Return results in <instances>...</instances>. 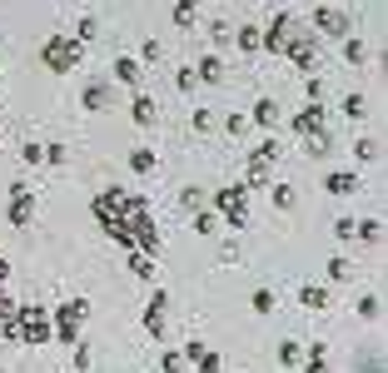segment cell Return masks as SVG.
<instances>
[{
    "label": "cell",
    "mask_w": 388,
    "mask_h": 373,
    "mask_svg": "<svg viewBox=\"0 0 388 373\" xmlns=\"http://www.w3.org/2000/svg\"><path fill=\"white\" fill-rule=\"evenodd\" d=\"M105 234L115 239L120 249H140V254H154V259H159V249H164V239H159V229H154V219H149V204H145L140 194H130V189H125V209L105 224Z\"/></svg>",
    "instance_id": "1"
},
{
    "label": "cell",
    "mask_w": 388,
    "mask_h": 373,
    "mask_svg": "<svg viewBox=\"0 0 388 373\" xmlns=\"http://www.w3.org/2000/svg\"><path fill=\"white\" fill-rule=\"evenodd\" d=\"M80 60H85V40H75V35H50L40 45V65L50 75H70V70H80Z\"/></svg>",
    "instance_id": "2"
},
{
    "label": "cell",
    "mask_w": 388,
    "mask_h": 373,
    "mask_svg": "<svg viewBox=\"0 0 388 373\" xmlns=\"http://www.w3.org/2000/svg\"><path fill=\"white\" fill-rule=\"evenodd\" d=\"M209 209L219 215L225 229H249V189L244 184H229V189H214Z\"/></svg>",
    "instance_id": "3"
},
{
    "label": "cell",
    "mask_w": 388,
    "mask_h": 373,
    "mask_svg": "<svg viewBox=\"0 0 388 373\" xmlns=\"http://www.w3.org/2000/svg\"><path fill=\"white\" fill-rule=\"evenodd\" d=\"M85 318H90V304L85 299H65L60 308H55L50 318V344H80V329H85Z\"/></svg>",
    "instance_id": "4"
},
{
    "label": "cell",
    "mask_w": 388,
    "mask_h": 373,
    "mask_svg": "<svg viewBox=\"0 0 388 373\" xmlns=\"http://www.w3.org/2000/svg\"><path fill=\"white\" fill-rule=\"evenodd\" d=\"M15 324H20V344H25V348H45V344H50V308L15 304Z\"/></svg>",
    "instance_id": "5"
},
{
    "label": "cell",
    "mask_w": 388,
    "mask_h": 373,
    "mask_svg": "<svg viewBox=\"0 0 388 373\" xmlns=\"http://www.w3.org/2000/svg\"><path fill=\"white\" fill-rule=\"evenodd\" d=\"M284 60H294L304 75H314L319 70V35L304 30V25H294V35L284 40Z\"/></svg>",
    "instance_id": "6"
},
{
    "label": "cell",
    "mask_w": 388,
    "mask_h": 373,
    "mask_svg": "<svg viewBox=\"0 0 388 373\" xmlns=\"http://www.w3.org/2000/svg\"><path fill=\"white\" fill-rule=\"evenodd\" d=\"M35 215H40V204H35V189H30L25 179H15V184H11V209H6L11 229H30V224H35Z\"/></svg>",
    "instance_id": "7"
},
{
    "label": "cell",
    "mask_w": 388,
    "mask_h": 373,
    "mask_svg": "<svg viewBox=\"0 0 388 373\" xmlns=\"http://www.w3.org/2000/svg\"><path fill=\"white\" fill-rule=\"evenodd\" d=\"M309 30H314L319 40H344V35H354V20H349L339 6H319L314 20H309Z\"/></svg>",
    "instance_id": "8"
},
{
    "label": "cell",
    "mask_w": 388,
    "mask_h": 373,
    "mask_svg": "<svg viewBox=\"0 0 388 373\" xmlns=\"http://www.w3.org/2000/svg\"><path fill=\"white\" fill-rule=\"evenodd\" d=\"M164 308H170V294L154 289V294H149V304H145V313H140L145 334H149V339H159V344H164V334H170V313H164Z\"/></svg>",
    "instance_id": "9"
},
{
    "label": "cell",
    "mask_w": 388,
    "mask_h": 373,
    "mask_svg": "<svg viewBox=\"0 0 388 373\" xmlns=\"http://www.w3.org/2000/svg\"><path fill=\"white\" fill-rule=\"evenodd\" d=\"M294 25H299V20H294L289 11H279V15L259 30V50H269V55H284V40L294 35Z\"/></svg>",
    "instance_id": "10"
},
{
    "label": "cell",
    "mask_w": 388,
    "mask_h": 373,
    "mask_svg": "<svg viewBox=\"0 0 388 373\" xmlns=\"http://www.w3.org/2000/svg\"><path fill=\"white\" fill-rule=\"evenodd\" d=\"M80 110H90V115L115 110V85H109V80H85V90H80Z\"/></svg>",
    "instance_id": "11"
},
{
    "label": "cell",
    "mask_w": 388,
    "mask_h": 373,
    "mask_svg": "<svg viewBox=\"0 0 388 373\" xmlns=\"http://www.w3.org/2000/svg\"><path fill=\"white\" fill-rule=\"evenodd\" d=\"M180 353H185V363H189V368H199V373H219V368H225L219 348H209V344H199V339H194V344H185Z\"/></svg>",
    "instance_id": "12"
},
{
    "label": "cell",
    "mask_w": 388,
    "mask_h": 373,
    "mask_svg": "<svg viewBox=\"0 0 388 373\" xmlns=\"http://www.w3.org/2000/svg\"><path fill=\"white\" fill-rule=\"evenodd\" d=\"M328 120H323V104H304L299 115H289V130L299 135V140H309V135H319Z\"/></svg>",
    "instance_id": "13"
},
{
    "label": "cell",
    "mask_w": 388,
    "mask_h": 373,
    "mask_svg": "<svg viewBox=\"0 0 388 373\" xmlns=\"http://www.w3.org/2000/svg\"><path fill=\"white\" fill-rule=\"evenodd\" d=\"M239 184H244V189H269V184H274V165L249 149V165H244V179H239Z\"/></svg>",
    "instance_id": "14"
},
{
    "label": "cell",
    "mask_w": 388,
    "mask_h": 373,
    "mask_svg": "<svg viewBox=\"0 0 388 373\" xmlns=\"http://www.w3.org/2000/svg\"><path fill=\"white\" fill-rule=\"evenodd\" d=\"M130 120L140 125V130H154L159 125V104L145 95V90H135V104H130Z\"/></svg>",
    "instance_id": "15"
},
{
    "label": "cell",
    "mask_w": 388,
    "mask_h": 373,
    "mask_svg": "<svg viewBox=\"0 0 388 373\" xmlns=\"http://www.w3.org/2000/svg\"><path fill=\"white\" fill-rule=\"evenodd\" d=\"M323 189H328V194H339V199H349V194H359L363 184H359L354 170H328V175H323Z\"/></svg>",
    "instance_id": "16"
},
{
    "label": "cell",
    "mask_w": 388,
    "mask_h": 373,
    "mask_svg": "<svg viewBox=\"0 0 388 373\" xmlns=\"http://www.w3.org/2000/svg\"><path fill=\"white\" fill-rule=\"evenodd\" d=\"M115 80L130 85V90H145V65L135 55H115Z\"/></svg>",
    "instance_id": "17"
},
{
    "label": "cell",
    "mask_w": 388,
    "mask_h": 373,
    "mask_svg": "<svg viewBox=\"0 0 388 373\" xmlns=\"http://www.w3.org/2000/svg\"><path fill=\"white\" fill-rule=\"evenodd\" d=\"M249 120H254L259 130H269V135H274V130H279V100H269V95H264V100H254Z\"/></svg>",
    "instance_id": "18"
},
{
    "label": "cell",
    "mask_w": 388,
    "mask_h": 373,
    "mask_svg": "<svg viewBox=\"0 0 388 373\" xmlns=\"http://www.w3.org/2000/svg\"><path fill=\"white\" fill-rule=\"evenodd\" d=\"M323 274H328V284H349V279L359 274V264H354L349 254H334V259L323 264Z\"/></svg>",
    "instance_id": "19"
},
{
    "label": "cell",
    "mask_w": 388,
    "mask_h": 373,
    "mask_svg": "<svg viewBox=\"0 0 388 373\" xmlns=\"http://www.w3.org/2000/svg\"><path fill=\"white\" fill-rule=\"evenodd\" d=\"M299 304H304L309 313L328 308V284H299Z\"/></svg>",
    "instance_id": "20"
},
{
    "label": "cell",
    "mask_w": 388,
    "mask_h": 373,
    "mask_svg": "<svg viewBox=\"0 0 388 373\" xmlns=\"http://www.w3.org/2000/svg\"><path fill=\"white\" fill-rule=\"evenodd\" d=\"M125 254H130V274L145 279V284H154V274H159L154 269V254H140V249H125Z\"/></svg>",
    "instance_id": "21"
},
{
    "label": "cell",
    "mask_w": 388,
    "mask_h": 373,
    "mask_svg": "<svg viewBox=\"0 0 388 373\" xmlns=\"http://www.w3.org/2000/svg\"><path fill=\"white\" fill-rule=\"evenodd\" d=\"M269 204H274V209H279V215H289V209L299 204V194H294V184H279V179H274V184H269Z\"/></svg>",
    "instance_id": "22"
},
{
    "label": "cell",
    "mask_w": 388,
    "mask_h": 373,
    "mask_svg": "<svg viewBox=\"0 0 388 373\" xmlns=\"http://www.w3.org/2000/svg\"><path fill=\"white\" fill-rule=\"evenodd\" d=\"M194 75H199L204 85H219V80H225V60H219V55H204V60L194 65Z\"/></svg>",
    "instance_id": "23"
},
{
    "label": "cell",
    "mask_w": 388,
    "mask_h": 373,
    "mask_svg": "<svg viewBox=\"0 0 388 373\" xmlns=\"http://www.w3.org/2000/svg\"><path fill=\"white\" fill-rule=\"evenodd\" d=\"M130 170L135 175H154L159 170V154L154 149H130Z\"/></svg>",
    "instance_id": "24"
},
{
    "label": "cell",
    "mask_w": 388,
    "mask_h": 373,
    "mask_svg": "<svg viewBox=\"0 0 388 373\" xmlns=\"http://www.w3.org/2000/svg\"><path fill=\"white\" fill-rule=\"evenodd\" d=\"M339 45H344V60H349V65H363V60H368V45H363L359 35H344Z\"/></svg>",
    "instance_id": "25"
},
{
    "label": "cell",
    "mask_w": 388,
    "mask_h": 373,
    "mask_svg": "<svg viewBox=\"0 0 388 373\" xmlns=\"http://www.w3.org/2000/svg\"><path fill=\"white\" fill-rule=\"evenodd\" d=\"M309 154H314V159H328V154H334V135H328V125H323L319 135H309Z\"/></svg>",
    "instance_id": "26"
},
{
    "label": "cell",
    "mask_w": 388,
    "mask_h": 373,
    "mask_svg": "<svg viewBox=\"0 0 388 373\" xmlns=\"http://www.w3.org/2000/svg\"><path fill=\"white\" fill-rule=\"evenodd\" d=\"M299 368H304V373H328V353H323V348H304Z\"/></svg>",
    "instance_id": "27"
},
{
    "label": "cell",
    "mask_w": 388,
    "mask_h": 373,
    "mask_svg": "<svg viewBox=\"0 0 388 373\" xmlns=\"http://www.w3.org/2000/svg\"><path fill=\"white\" fill-rule=\"evenodd\" d=\"M339 110H344V115L359 125V120H368V100H363V95H344V104H339Z\"/></svg>",
    "instance_id": "28"
},
{
    "label": "cell",
    "mask_w": 388,
    "mask_h": 373,
    "mask_svg": "<svg viewBox=\"0 0 388 373\" xmlns=\"http://www.w3.org/2000/svg\"><path fill=\"white\" fill-rule=\"evenodd\" d=\"M189 363H185V353L180 348H159V373H185Z\"/></svg>",
    "instance_id": "29"
},
{
    "label": "cell",
    "mask_w": 388,
    "mask_h": 373,
    "mask_svg": "<svg viewBox=\"0 0 388 373\" xmlns=\"http://www.w3.org/2000/svg\"><path fill=\"white\" fill-rule=\"evenodd\" d=\"M354 159H359V165H373V159H378V140H373V135L354 140Z\"/></svg>",
    "instance_id": "30"
},
{
    "label": "cell",
    "mask_w": 388,
    "mask_h": 373,
    "mask_svg": "<svg viewBox=\"0 0 388 373\" xmlns=\"http://www.w3.org/2000/svg\"><path fill=\"white\" fill-rule=\"evenodd\" d=\"M249 308H254V313H274V308H279V299H274V289H254V294H249Z\"/></svg>",
    "instance_id": "31"
},
{
    "label": "cell",
    "mask_w": 388,
    "mask_h": 373,
    "mask_svg": "<svg viewBox=\"0 0 388 373\" xmlns=\"http://www.w3.org/2000/svg\"><path fill=\"white\" fill-rule=\"evenodd\" d=\"M209 45H219V50L234 45V25H229V20H214V25H209Z\"/></svg>",
    "instance_id": "32"
},
{
    "label": "cell",
    "mask_w": 388,
    "mask_h": 373,
    "mask_svg": "<svg viewBox=\"0 0 388 373\" xmlns=\"http://www.w3.org/2000/svg\"><path fill=\"white\" fill-rule=\"evenodd\" d=\"M194 229H199V234H219V215H214L209 204H204V209H194Z\"/></svg>",
    "instance_id": "33"
},
{
    "label": "cell",
    "mask_w": 388,
    "mask_h": 373,
    "mask_svg": "<svg viewBox=\"0 0 388 373\" xmlns=\"http://www.w3.org/2000/svg\"><path fill=\"white\" fill-rule=\"evenodd\" d=\"M234 40H239L244 55H259V30H254V25H239V30H234Z\"/></svg>",
    "instance_id": "34"
},
{
    "label": "cell",
    "mask_w": 388,
    "mask_h": 373,
    "mask_svg": "<svg viewBox=\"0 0 388 373\" xmlns=\"http://www.w3.org/2000/svg\"><path fill=\"white\" fill-rule=\"evenodd\" d=\"M180 209H185V215L204 209V194H199V184H185V189H180Z\"/></svg>",
    "instance_id": "35"
},
{
    "label": "cell",
    "mask_w": 388,
    "mask_h": 373,
    "mask_svg": "<svg viewBox=\"0 0 388 373\" xmlns=\"http://www.w3.org/2000/svg\"><path fill=\"white\" fill-rule=\"evenodd\" d=\"M378 313H383V299H378V294H363V299H359V318L378 324Z\"/></svg>",
    "instance_id": "36"
},
{
    "label": "cell",
    "mask_w": 388,
    "mask_h": 373,
    "mask_svg": "<svg viewBox=\"0 0 388 373\" xmlns=\"http://www.w3.org/2000/svg\"><path fill=\"white\" fill-rule=\"evenodd\" d=\"M20 165H25V170L45 165V144H35V140H30V144H20Z\"/></svg>",
    "instance_id": "37"
},
{
    "label": "cell",
    "mask_w": 388,
    "mask_h": 373,
    "mask_svg": "<svg viewBox=\"0 0 388 373\" xmlns=\"http://www.w3.org/2000/svg\"><path fill=\"white\" fill-rule=\"evenodd\" d=\"M0 339H6V344H20V324H15V308H11V313H0Z\"/></svg>",
    "instance_id": "38"
},
{
    "label": "cell",
    "mask_w": 388,
    "mask_h": 373,
    "mask_svg": "<svg viewBox=\"0 0 388 373\" xmlns=\"http://www.w3.org/2000/svg\"><path fill=\"white\" fill-rule=\"evenodd\" d=\"M175 90H180V95H194V90H199V75H194V65H189V70H175Z\"/></svg>",
    "instance_id": "39"
},
{
    "label": "cell",
    "mask_w": 388,
    "mask_h": 373,
    "mask_svg": "<svg viewBox=\"0 0 388 373\" xmlns=\"http://www.w3.org/2000/svg\"><path fill=\"white\" fill-rule=\"evenodd\" d=\"M359 239H363V244H383V224H378V219H363V224H359Z\"/></svg>",
    "instance_id": "40"
},
{
    "label": "cell",
    "mask_w": 388,
    "mask_h": 373,
    "mask_svg": "<svg viewBox=\"0 0 388 373\" xmlns=\"http://www.w3.org/2000/svg\"><path fill=\"white\" fill-rule=\"evenodd\" d=\"M299 358H304V344H279V363L284 368H299Z\"/></svg>",
    "instance_id": "41"
},
{
    "label": "cell",
    "mask_w": 388,
    "mask_h": 373,
    "mask_svg": "<svg viewBox=\"0 0 388 373\" xmlns=\"http://www.w3.org/2000/svg\"><path fill=\"white\" fill-rule=\"evenodd\" d=\"M90 363H95V358H90V348H85V344H70V368H75V373H85Z\"/></svg>",
    "instance_id": "42"
},
{
    "label": "cell",
    "mask_w": 388,
    "mask_h": 373,
    "mask_svg": "<svg viewBox=\"0 0 388 373\" xmlns=\"http://www.w3.org/2000/svg\"><path fill=\"white\" fill-rule=\"evenodd\" d=\"M334 234H339L344 244H354V239H359V219H349V215H344V219L334 224Z\"/></svg>",
    "instance_id": "43"
},
{
    "label": "cell",
    "mask_w": 388,
    "mask_h": 373,
    "mask_svg": "<svg viewBox=\"0 0 388 373\" xmlns=\"http://www.w3.org/2000/svg\"><path fill=\"white\" fill-rule=\"evenodd\" d=\"M140 65H145V70L159 65V40H145V45H140Z\"/></svg>",
    "instance_id": "44"
},
{
    "label": "cell",
    "mask_w": 388,
    "mask_h": 373,
    "mask_svg": "<svg viewBox=\"0 0 388 373\" xmlns=\"http://www.w3.org/2000/svg\"><path fill=\"white\" fill-rule=\"evenodd\" d=\"M65 159H70V149H65V144H45V165H55V170H60Z\"/></svg>",
    "instance_id": "45"
},
{
    "label": "cell",
    "mask_w": 388,
    "mask_h": 373,
    "mask_svg": "<svg viewBox=\"0 0 388 373\" xmlns=\"http://www.w3.org/2000/svg\"><path fill=\"white\" fill-rule=\"evenodd\" d=\"M304 95H309V104H323V80L309 75V80H304Z\"/></svg>",
    "instance_id": "46"
},
{
    "label": "cell",
    "mask_w": 388,
    "mask_h": 373,
    "mask_svg": "<svg viewBox=\"0 0 388 373\" xmlns=\"http://www.w3.org/2000/svg\"><path fill=\"white\" fill-rule=\"evenodd\" d=\"M189 130H194V135L214 130V115H209V110H194V115H189Z\"/></svg>",
    "instance_id": "47"
},
{
    "label": "cell",
    "mask_w": 388,
    "mask_h": 373,
    "mask_svg": "<svg viewBox=\"0 0 388 373\" xmlns=\"http://www.w3.org/2000/svg\"><path fill=\"white\" fill-rule=\"evenodd\" d=\"M254 154H259V159H269V165H274V159H279L284 149H279V140H274V135H269V140H264V144H259Z\"/></svg>",
    "instance_id": "48"
},
{
    "label": "cell",
    "mask_w": 388,
    "mask_h": 373,
    "mask_svg": "<svg viewBox=\"0 0 388 373\" xmlns=\"http://www.w3.org/2000/svg\"><path fill=\"white\" fill-rule=\"evenodd\" d=\"M225 130H229V135H244V130H249V115H239V110L225 115Z\"/></svg>",
    "instance_id": "49"
},
{
    "label": "cell",
    "mask_w": 388,
    "mask_h": 373,
    "mask_svg": "<svg viewBox=\"0 0 388 373\" xmlns=\"http://www.w3.org/2000/svg\"><path fill=\"white\" fill-rule=\"evenodd\" d=\"M95 35H100V20H95V15H85V20H80V35H75V40H95Z\"/></svg>",
    "instance_id": "50"
},
{
    "label": "cell",
    "mask_w": 388,
    "mask_h": 373,
    "mask_svg": "<svg viewBox=\"0 0 388 373\" xmlns=\"http://www.w3.org/2000/svg\"><path fill=\"white\" fill-rule=\"evenodd\" d=\"M11 308H15V299L6 294V284H0V313H11Z\"/></svg>",
    "instance_id": "51"
}]
</instances>
